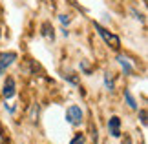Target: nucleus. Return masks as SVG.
<instances>
[{
    "label": "nucleus",
    "mask_w": 148,
    "mask_h": 144,
    "mask_svg": "<svg viewBox=\"0 0 148 144\" xmlns=\"http://www.w3.org/2000/svg\"><path fill=\"white\" fill-rule=\"evenodd\" d=\"M15 95V78H8L5 80V84H4V97L5 99H11V97Z\"/></svg>",
    "instance_id": "nucleus-6"
},
{
    "label": "nucleus",
    "mask_w": 148,
    "mask_h": 144,
    "mask_svg": "<svg viewBox=\"0 0 148 144\" xmlns=\"http://www.w3.org/2000/svg\"><path fill=\"white\" fill-rule=\"evenodd\" d=\"M0 142H2V131H0Z\"/></svg>",
    "instance_id": "nucleus-17"
},
{
    "label": "nucleus",
    "mask_w": 148,
    "mask_h": 144,
    "mask_svg": "<svg viewBox=\"0 0 148 144\" xmlns=\"http://www.w3.org/2000/svg\"><path fill=\"white\" fill-rule=\"evenodd\" d=\"M40 29H42V31H40V35L46 38V40H49V42H53V40H55V33H53V27H51L49 22H44Z\"/></svg>",
    "instance_id": "nucleus-5"
},
{
    "label": "nucleus",
    "mask_w": 148,
    "mask_h": 144,
    "mask_svg": "<svg viewBox=\"0 0 148 144\" xmlns=\"http://www.w3.org/2000/svg\"><path fill=\"white\" fill-rule=\"evenodd\" d=\"M64 78H66V80H70V82H71V84H75V86L79 84V78L75 77V73H71V71L64 73Z\"/></svg>",
    "instance_id": "nucleus-10"
},
{
    "label": "nucleus",
    "mask_w": 148,
    "mask_h": 144,
    "mask_svg": "<svg viewBox=\"0 0 148 144\" xmlns=\"http://www.w3.org/2000/svg\"><path fill=\"white\" fill-rule=\"evenodd\" d=\"M66 120L70 122L71 126H79L82 122V109L79 106H70L66 111Z\"/></svg>",
    "instance_id": "nucleus-2"
},
{
    "label": "nucleus",
    "mask_w": 148,
    "mask_h": 144,
    "mask_svg": "<svg viewBox=\"0 0 148 144\" xmlns=\"http://www.w3.org/2000/svg\"><path fill=\"white\" fill-rule=\"evenodd\" d=\"M16 60V53L13 51H5V53H0V77L4 75V71Z\"/></svg>",
    "instance_id": "nucleus-3"
},
{
    "label": "nucleus",
    "mask_w": 148,
    "mask_h": 144,
    "mask_svg": "<svg viewBox=\"0 0 148 144\" xmlns=\"http://www.w3.org/2000/svg\"><path fill=\"white\" fill-rule=\"evenodd\" d=\"M81 70H82L84 73H90V66H88V62H86V60H82V62H81Z\"/></svg>",
    "instance_id": "nucleus-14"
},
{
    "label": "nucleus",
    "mask_w": 148,
    "mask_h": 144,
    "mask_svg": "<svg viewBox=\"0 0 148 144\" xmlns=\"http://www.w3.org/2000/svg\"><path fill=\"white\" fill-rule=\"evenodd\" d=\"M108 130H110L112 137H119L121 135V119L119 117H112L108 120Z\"/></svg>",
    "instance_id": "nucleus-4"
},
{
    "label": "nucleus",
    "mask_w": 148,
    "mask_h": 144,
    "mask_svg": "<svg viewBox=\"0 0 148 144\" xmlns=\"http://www.w3.org/2000/svg\"><path fill=\"white\" fill-rule=\"evenodd\" d=\"M117 60H119V64L123 66V70H124V75H132V66H130V62H128V59H124L123 55H119L117 57Z\"/></svg>",
    "instance_id": "nucleus-7"
},
{
    "label": "nucleus",
    "mask_w": 148,
    "mask_h": 144,
    "mask_svg": "<svg viewBox=\"0 0 148 144\" xmlns=\"http://www.w3.org/2000/svg\"><path fill=\"white\" fill-rule=\"evenodd\" d=\"M93 27L97 29V33L102 37V40H104V42L110 46L112 49H119V48H121V40H119V37H115L113 33H110V31L106 29V27H102L101 24H97V22L93 24Z\"/></svg>",
    "instance_id": "nucleus-1"
},
{
    "label": "nucleus",
    "mask_w": 148,
    "mask_h": 144,
    "mask_svg": "<svg viewBox=\"0 0 148 144\" xmlns=\"http://www.w3.org/2000/svg\"><path fill=\"white\" fill-rule=\"evenodd\" d=\"M124 99H126V102H128V106L132 108V109H137V102H135V99H134V97H132V93H130L128 89L124 91Z\"/></svg>",
    "instance_id": "nucleus-9"
},
{
    "label": "nucleus",
    "mask_w": 148,
    "mask_h": 144,
    "mask_svg": "<svg viewBox=\"0 0 148 144\" xmlns=\"http://www.w3.org/2000/svg\"><path fill=\"white\" fill-rule=\"evenodd\" d=\"M59 20L62 22V24H70V22H71V16L70 15H59Z\"/></svg>",
    "instance_id": "nucleus-13"
},
{
    "label": "nucleus",
    "mask_w": 148,
    "mask_h": 144,
    "mask_svg": "<svg viewBox=\"0 0 148 144\" xmlns=\"http://www.w3.org/2000/svg\"><path fill=\"white\" fill-rule=\"evenodd\" d=\"M104 86H106L108 91H113V89H115V80H113L112 73H104Z\"/></svg>",
    "instance_id": "nucleus-8"
},
{
    "label": "nucleus",
    "mask_w": 148,
    "mask_h": 144,
    "mask_svg": "<svg viewBox=\"0 0 148 144\" xmlns=\"http://www.w3.org/2000/svg\"><path fill=\"white\" fill-rule=\"evenodd\" d=\"M126 144H132V142H130V137H126Z\"/></svg>",
    "instance_id": "nucleus-16"
},
{
    "label": "nucleus",
    "mask_w": 148,
    "mask_h": 144,
    "mask_svg": "<svg viewBox=\"0 0 148 144\" xmlns=\"http://www.w3.org/2000/svg\"><path fill=\"white\" fill-rule=\"evenodd\" d=\"M37 117H38V106L33 104V108H31V115H29L31 122H37Z\"/></svg>",
    "instance_id": "nucleus-11"
},
{
    "label": "nucleus",
    "mask_w": 148,
    "mask_h": 144,
    "mask_svg": "<svg viewBox=\"0 0 148 144\" xmlns=\"http://www.w3.org/2000/svg\"><path fill=\"white\" fill-rule=\"evenodd\" d=\"M82 142H84V137L79 133V135H75V137L71 139V142H70V144H82Z\"/></svg>",
    "instance_id": "nucleus-12"
},
{
    "label": "nucleus",
    "mask_w": 148,
    "mask_h": 144,
    "mask_svg": "<svg viewBox=\"0 0 148 144\" xmlns=\"http://www.w3.org/2000/svg\"><path fill=\"white\" fill-rule=\"evenodd\" d=\"M139 115H141V122H143V124L146 126V109H141Z\"/></svg>",
    "instance_id": "nucleus-15"
}]
</instances>
